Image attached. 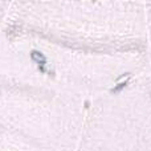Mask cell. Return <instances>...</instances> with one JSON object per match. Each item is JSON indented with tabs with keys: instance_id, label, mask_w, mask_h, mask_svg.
<instances>
[{
	"instance_id": "6da1fadb",
	"label": "cell",
	"mask_w": 151,
	"mask_h": 151,
	"mask_svg": "<svg viewBox=\"0 0 151 151\" xmlns=\"http://www.w3.org/2000/svg\"><path fill=\"white\" fill-rule=\"evenodd\" d=\"M31 58L35 61V63L39 65V69L41 72H45V64H47V57H45L42 53H40L39 50H32L31 53Z\"/></svg>"
},
{
	"instance_id": "7a4b0ae2",
	"label": "cell",
	"mask_w": 151,
	"mask_h": 151,
	"mask_svg": "<svg viewBox=\"0 0 151 151\" xmlns=\"http://www.w3.org/2000/svg\"><path fill=\"white\" fill-rule=\"evenodd\" d=\"M127 85V81H125V82H121V83H118L117 86H114V88L111 89V93H118V91H121L125 86Z\"/></svg>"
}]
</instances>
